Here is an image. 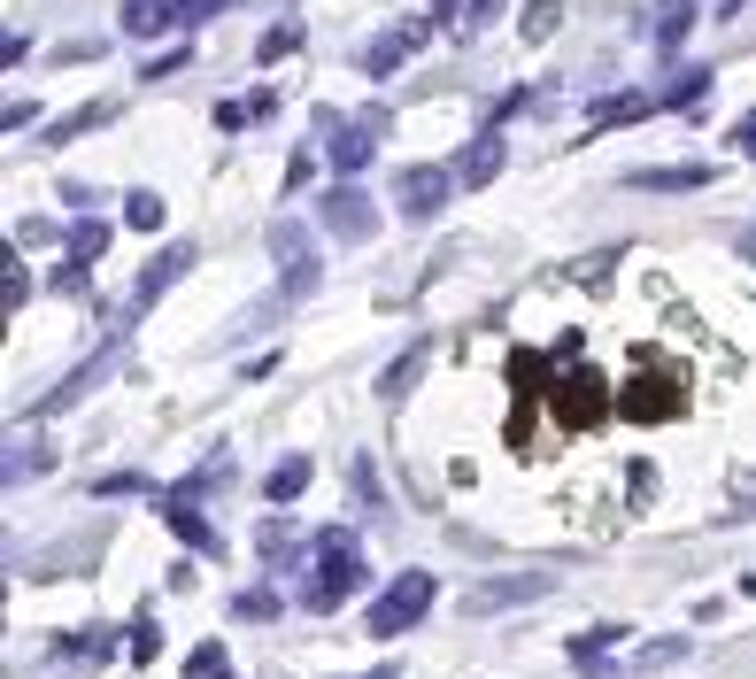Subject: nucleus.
<instances>
[{
    "mask_svg": "<svg viewBox=\"0 0 756 679\" xmlns=\"http://www.w3.org/2000/svg\"><path fill=\"white\" fill-rule=\"evenodd\" d=\"M309 479H316V464H309V456H286V464H271L263 495H271V503H294V495H309Z\"/></svg>",
    "mask_w": 756,
    "mask_h": 679,
    "instance_id": "20",
    "label": "nucleus"
},
{
    "mask_svg": "<svg viewBox=\"0 0 756 679\" xmlns=\"http://www.w3.org/2000/svg\"><path fill=\"white\" fill-rule=\"evenodd\" d=\"M109 240H117V232H109L101 216H78V224H70V255H85V263H93V255H101Z\"/></svg>",
    "mask_w": 756,
    "mask_h": 679,
    "instance_id": "28",
    "label": "nucleus"
},
{
    "mask_svg": "<svg viewBox=\"0 0 756 679\" xmlns=\"http://www.w3.org/2000/svg\"><path fill=\"white\" fill-rule=\"evenodd\" d=\"M294 47H302V23L286 16V23H271V31H263V47H255V54H263V62H286Z\"/></svg>",
    "mask_w": 756,
    "mask_h": 679,
    "instance_id": "30",
    "label": "nucleus"
},
{
    "mask_svg": "<svg viewBox=\"0 0 756 679\" xmlns=\"http://www.w3.org/2000/svg\"><path fill=\"white\" fill-rule=\"evenodd\" d=\"M541 595H556V579H548V571H510V579H494V587L463 595V610H471V618H494V610H517V602H541Z\"/></svg>",
    "mask_w": 756,
    "mask_h": 679,
    "instance_id": "10",
    "label": "nucleus"
},
{
    "mask_svg": "<svg viewBox=\"0 0 756 679\" xmlns=\"http://www.w3.org/2000/svg\"><path fill=\"white\" fill-rule=\"evenodd\" d=\"M224 8H240V0H178V31H201V23L224 16Z\"/></svg>",
    "mask_w": 756,
    "mask_h": 679,
    "instance_id": "31",
    "label": "nucleus"
},
{
    "mask_svg": "<svg viewBox=\"0 0 756 679\" xmlns=\"http://www.w3.org/2000/svg\"><path fill=\"white\" fill-rule=\"evenodd\" d=\"M548 402H556V425H572V433L603 425L617 409V394H609V378L595 363H564V378H548Z\"/></svg>",
    "mask_w": 756,
    "mask_h": 679,
    "instance_id": "3",
    "label": "nucleus"
},
{
    "mask_svg": "<svg viewBox=\"0 0 756 679\" xmlns=\"http://www.w3.org/2000/svg\"><path fill=\"white\" fill-rule=\"evenodd\" d=\"M734 148H742V155H756V116H742V124H734Z\"/></svg>",
    "mask_w": 756,
    "mask_h": 679,
    "instance_id": "43",
    "label": "nucleus"
},
{
    "mask_svg": "<svg viewBox=\"0 0 756 679\" xmlns=\"http://www.w3.org/2000/svg\"><path fill=\"white\" fill-rule=\"evenodd\" d=\"M54 657H70V665H101V657H117V634H109V626H85V634H54Z\"/></svg>",
    "mask_w": 756,
    "mask_h": 679,
    "instance_id": "17",
    "label": "nucleus"
},
{
    "mask_svg": "<svg viewBox=\"0 0 756 679\" xmlns=\"http://www.w3.org/2000/svg\"><path fill=\"white\" fill-rule=\"evenodd\" d=\"M185 62H193V47H185V39H178V47H170V54H154L148 70H140V78H148V85H162V78H178V70H185Z\"/></svg>",
    "mask_w": 756,
    "mask_h": 679,
    "instance_id": "32",
    "label": "nucleus"
},
{
    "mask_svg": "<svg viewBox=\"0 0 756 679\" xmlns=\"http://www.w3.org/2000/svg\"><path fill=\"white\" fill-rule=\"evenodd\" d=\"M425 378V340H410L402 347V363H386V378H379V402H410V386Z\"/></svg>",
    "mask_w": 756,
    "mask_h": 679,
    "instance_id": "16",
    "label": "nucleus"
},
{
    "mask_svg": "<svg viewBox=\"0 0 756 679\" xmlns=\"http://www.w3.org/2000/svg\"><path fill=\"white\" fill-rule=\"evenodd\" d=\"M185 679H224V649H216V641H201V649L185 657Z\"/></svg>",
    "mask_w": 756,
    "mask_h": 679,
    "instance_id": "33",
    "label": "nucleus"
},
{
    "mask_svg": "<svg viewBox=\"0 0 756 679\" xmlns=\"http://www.w3.org/2000/svg\"><path fill=\"white\" fill-rule=\"evenodd\" d=\"M117 116V101H85L78 116H62V124H47V148H70V140H85V132H101Z\"/></svg>",
    "mask_w": 756,
    "mask_h": 679,
    "instance_id": "19",
    "label": "nucleus"
},
{
    "mask_svg": "<svg viewBox=\"0 0 756 679\" xmlns=\"http://www.w3.org/2000/svg\"><path fill=\"white\" fill-rule=\"evenodd\" d=\"M279 610H286V602H279L271 587H248V595H232V618H248V626H271Z\"/></svg>",
    "mask_w": 756,
    "mask_h": 679,
    "instance_id": "26",
    "label": "nucleus"
},
{
    "mask_svg": "<svg viewBox=\"0 0 756 679\" xmlns=\"http://www.w3.org/2000/svg\"><path fill=\"white\" fill-rule=\"evenodd\" d=\"M93 495H148L140 472H117V479H93Z\"/></svg>",
    "mask_w": 756,
    "mask_h": 679,
    "instance_id": "39",
    "label": "nucleus"
},
{
    "mask_svg": "<svg viewBox=\"0 0 756 679\" xmlns=\"http://www.w3.org/2000/svg\"><path fill=\"white\" fill-rule=\"evenodd\" d=\"M448 16H455V0H433V23H448Z\"/></svg>",
    "mask_w": 756,
    "mask_h": 679,
    "instance_id": "44",
    "label": "nucleus"
},
{
    "mask_svg": "<svg viewBox=\"0 0 756 679\" xmlns=\"http://www.w3.org/2000/svg\"><path fill=\"white\" fill-rule=\"evenodd\" d=\"M355 587H371V556H363V533H347V525H324V533H309V571H302V610L309 618H332Z\"/></svg>",
    "mask_w": 756,
    "mask_h": 679,
    "instance_id": "1",
    "label": "nucleus"
},
{
    "mask_svg": "<svg viewBox=\"0 0 756 679\" xmlns=\"http://www.w3.org/2000/svg\"><path fill=\"white\" fill-rule=\"evenodd\" d=\"M617 417H625V425H664V417H679V378H672L656 355H641V371L617 386Z\"/></svg>",
    "mask_w": 756,
    "mask_h": 679,
    "instance_id": "4",
    "label": "nucleus"
},
{
    "mask_svg": "<svg viewBox=\"0 0 756 679\" xmlns=\"http://www.w3.org/2000/svg\"><path fill=\"white\" fill-rule=\"evenodd\" d=\"M23 294H31V271L8 255V310H23Z\"/></svg>",
    "mask_w": 756,
    "mask_h": 679,
    "instance_id": "40",
    "label": "nucleus"
},
{
    "mask_svg": "<svg viewBox=\"0 0 756 679\" xmlns=\"http://www.w3.org/2000/svg\"><path fill=\"white\" fill-rule=\"evenodd\" d=\"M679 657H687V641H679V634H656V641L641 649V665H648V672H656V665H679Z\"/></svg>",
    "mask_w": 756,
    "mask_h": 679,
    "instance_id": "34",
    "label": "nucleus"
},
{
    "mask_svg": "<svg viewBox=\"0 0 756 679\" xmlns=\"http://www.w3.org/2000/svg\"><path fill=\"white\" fill-rule=\"evenodd\" d=\"M494 16H502V0H463V23H471V31H486Z\"/></svg>",
    "mask_w": 756,
    "mask_h": 679,
    "instance_id": "41",
    "label": "nucleus"
},
{
    "mask_svg": "<svg viewBox=\"0 0 756 679\" xmlns=\"http://www.w3.org/2000/svg\"><path fill=\"white\" fill-rule=\"evenodd\" d=\"M742 595H756V571H749V579H742Z\"/></svg>",
    "mask_w": 756,
    "mask_h": 679,
    "instance_id": "46",
    "label": "nucleus"
},
{
    "mask_svg": "<svg viewBox=\"0 0 756 679\" xmlns=\"http://www.w3.org/2000/svg\"><path fill=\"white\" fill-rule=\"evenodd\" d=\"M54 286H62V294H85V255H70V263H54Z\"/></svg>",
    "mask_w": 756,
    "mask_h": 679,
    "instance_id": "38",
    "label": "nucleus"
},
{
    "mask_svg": "<svg viewBox=\"0 0 756 679\" xmlns=\"http://www.w3.org/2000/svg\"><path fill=\"white\" fill-rule=\"evenodd\" d=\"M124 224H132V232H162V193H148V185L124 193Z\"/></svg>",
    "mask_w": 756,
    "mask_h": 679,
    "instance_id": "27",
    "label": "nucleus"
},
{
    "mask_svg": "<svg viewBox=\"0 0 756 679\" xmlns=\"http://www.w3.org/2000/svg\"><path fill=\"white\" fill-rule=\"evenodd\" d=\"M433 31H441V23H386L379 39H363V47H355V70H363V78H394V70H402V62H410Z\"/></svg>",
    "mask_w": 756,
    "mask_h": 679,
    "instance_id": "7",
    "label": "nucleus"
},
{
    "mask_svg": "<svg viewBox=\"0 0 756 679\" xmlns=\"http://www.w3.org/2000/svg\"><path fill=\"white\" fill-rule=\"evenodd\" d=\"M433 595H441V579L433 571H394L379 595H371V610H363V626L379 634V641H394V634H410V626H425V610H433Z\"/></svg>",
    "mask_w": 756,
    "mask_h": 679,
    "instance_id": "2",
    "label": "nucleus"
},
{
    "mask_svg": "<svg viewBox=\"0 0 756 679\" xmlns=\"http://www.w3.org/2000/svg\"><path fill=\"white\" fill-rule=\"evenodd\" d=\"M556 23H564V8H556V0H533V8L517 16V39H533V47H548V31H556Z\"/></svg>",
    "mask_w": 756,
    "mask_h": 679,
    "instance_id": "24",
    "label": "nucleus"
},
{
    "mask_svg": "<svg viewBox=\"0 0 756 679\" xmlns=\"http://www.w3.org/2000/svg\"><path fill=\"white\" fill-rule=\"evenodd\" d=\"M185 271H193V240H178V247H162V255H154L148 271H140V286H132V302H124V317H117V333H132V325L148 317L154 302H162V294H170V286L185 278Z\"/></svg>",
    "mask_w": 756,
    "mask_h": 679,
    "instance_id": "6",
    "label": "nucleus"
},
{
    "mask_svg": "<svg viewBox=\"0 0 756 679\" xmlns=\"http://www.w3.org/2000/svg\"><path fill=\"white\" fill-rule=\"evenodd\" d=\"M324 224H332V240H355V247H363V240L379 232V209H371V193H363L355 178H340V185L324 193Z\"/></svg>",
    "mask_w": 756,
    "mask_h": 679,
    "instance_id": "9",
    "label": "nucleus"
},
{
    "mask_svg": "<svg viewBox=\"0 0 756 679\" xmlns=\"http://www.w3.org/2000/svg\"><path fill=\"white\" fill-rule=\"evenodd\" d=\"M347 487H355L363 503H379V464H371V456H355V472H347Z\"/></svg>",
    "mask_w": 756,
    "mask_h": 679,
    "instance_id": "37",
    "label": "nucleus"
},
{
    "mask_svg": "<svg viewBox=\"0 0 756 679\" xmlns=\"http://www.w3.org/2000/svg\"><path fill=\"white\" fill-rule=\"evenodd\" d=\"M271 109H279V93H255V101H224V109H216V124H224V132H240V124H263Z\"/></svg>",
    "mask_w": 756,
    "mask_h": 679,
    "instance_id": "23",
    "label": "nucleus"
},
{
    "mask_svg": "<svg viewBox=\"0 0 756 679\" xmlns=\"http://www.w3.org/2000/svg\"><path fill=\"white\" fill-rule=\"evenodd\" d=\"M224 679H232V672H224Z\"/></svg>",
    "mask_w": 756,
    "mask_h": 679,
    "instance_id": "47",
    "label": "nucleus"
},
{
    "mask_svg": "<svg viewBox=\"0 0 756 679\" xmlns=\"http://www.w3.org/2000/svg\"><path fill=\"white\" fill-rule=\"evenodd\" d=\"M162 525H170V533H178L193 556H216V548H224V540H216V525L193 509V495H170V503H162Z\"/></svg>",
    "mask_w": 756,
    "mask_h": 679,
    "instance_id": "13",
    "label": "nucleus"
},
{
    "mask_svg": "<svg viewBox=\"0 0 756 679\" xmlns=\"http://www.w3.org/2000/svg\"><path fill=\"white\" fill-rule=\"evenodd\" d=\"M703 93H710V70H679V78H672V93H656V109H695Z\"/></svg>",
    "mask_w": 756,
    "mask_h": 679,
    "instance_id": "25",
    "label": "nucleus"
},
{
    "mask_svg": "<svg viewBox=\"0 0 756 679\" xmlns=\"http://www.w3.org/2000/svg\"><path fill=\"white\" fill-rule=\"evenodd\" d=\"M124 657H132V665H154V657H162V626H154V610H140V618L124 626Z\"/></svg>",
    "mask_w": 756,
    "mask_h": 679,
    "instance_id": "21",
    "label": "nucleus"
},
{
    "mask_svg": "<svg viewBox=\"0 0 756 679\" xmlns=\"http://www.w3.org/2000/svg\"><path fill=\"white\" fill-rule=\"evenodd\" d=\"M455 193V170H433V163H417V170H402L394 178V201H402V216H441V201Z\"/></svg>",
    "mask_w": 756,
    "mask_h": 679,
    "instance_id": "11",
    "label": "nucleus"
},
{
    "mask_svg": "<svg viewBox=\"0 0 756 679\" xmlns=\"http://www.w3.org/2000/svg\"><path fill=\"white\" fill-rule=\"evenodd\" d=\"M486 178H502V140H494V124L463 148V163H455V185H486Z\"/></svg>",
    "mask_w": 756,
    "mask_h": 679,
    "instance_id": "15",
    "label": "nucleus"
},
{
    "mask_svg": "<svg viewBox=\"0 0 756 679\" xmlns=\"http://www.w3.org/2000/svg\"><path fill=\"white\" fill-rule=\"evenodd\" d=\"M687 31H695V0H664L648 39H656V54H679V47H687Z\"/></svg>",
    "mask_w": 756,
    "mask_h": 679,
    "instance_id": "18",
    "label": "nucleus"
},
{
    "mask_svg": "<svg viewBox=\"0 0 756 679\" xmlns=\"http://www.w3.org/2000/svg\"><path fill=\"white\" fill-rule=\"evenodd\" d=\"M39 472H47L39 448H16V456H8V487H23V479H39Z\"/></svg>",
    "mask_w": 756,
    "mask_h": 679,
    "instance_id": "36",
    "label": "nucleus"
},
{
    "mask_svg": "<svg viewBox=\"0 0 756 679\" xmlns=\"http://www.w3.org/2000/svg\"><path fill=\"white\" fill-rule=\"evenodd\" d=\"M656 109V93H625V101H595V124H633V116H648Z\"/></svg>",
    "mask_w": 756,
    "mask_h": 679,
    "instance_id": "29",
    "label": "nucleus"
},
{
    "mask_svg": "<svg viewBox=\"0 0 756 679\" xmlns=\"http://www.w3.org/2000/svg\"><path fill=\"white\" fill-rule=\"evenodd\" d=\"M710 170L703 163H679V170H633V185H648V193H687V185H703Z\"/></svg>",
    "mask_w": 756,
    "mask_h": 679,
    "instance_id": "22",
    "label": "nucleus"
},
{
    "mask_svg": "<svg viewBox=\"0 0 756 679\" xmlns=\"http://www.w3.org/2000/svg\"><path fill=\"white\" fill-rule=\"evenodd\" d=\"M271 255H279V294H309L324 278V255L302 224H271Z\"/></svg>",
    "mask_w": 756,
    "mask_h": 679,
    "instance_id": "8",
    "label": "nucleus"
},
{
    "mask_svg": "<svg viewBox=\"0 0 756 679\" xmlns=\"http://www.w3.org/2000/svg\"><path fill=\"white\" fill-rule=\"evenodd\" d=\"M609 271H617V247H603V255H587V263H572V278H579V286H603Z\"/></svg>",
    "mask_w": 756,
    "mask_h": 679,
    "instance_id": "35",
    "label": "nucleus"
},
{
    "mask_svg": "<svg viewBox=\"0 0 756 679\" xmlns=\"http://www.w3.org/2000/svg\"><path fill=\"white\" fill-rule=\"evenodd\" d=\"M117 363H124V333H109L93 355H85V363H78V371H62V378H54V386L31 402V417H62V409H70V402H85V394H93V386H101Z\"/></svg>",
    "mask_w": 756,
    "mask_h": 679,
    "instance_id": "5",
    "label": "nucleus"
},
{
    "mask_svg": "<svg viewBox=\"0 0 756 679\" xmlns=\"http://www.w3.org/2000/svg\"><path fill=\"white\" fill-rule=\"evenodd\" d=\"M617 641H625V626H587V634H572V641H564V649H572V672L579 679H625V665L609 657Z\"/></svg>",
    "mask_w": 756,
    "mask_h": 679,
    "instance_id": "12",
    "label": "nucleus"
},
{
    "mask_svg": "<svg viewBox=\"0 0 756 679\" xmlns=\"http://www.w3.org/2000/svg\"><path fill=\"white\" fill-rule=\"evenodd\" d=\"M309 178H316V155H294V163H286V193H302Z\"/></svg>",
    "mask_w": 756,
    "mask_h": 679,
    "instance_id": "42",
    "label": "nucleus"
},
{
    "mask_svg": "<svg viewBox=\"0 0 756 679\" xmlns=\"http://www.w3.org/2000/svg\"><path fill=\"white\" fill-rule=\"evenodd\" d=\"M363 679H394V665H379V672H363Z\"/></svg>",
    "mask_w": 756,
    "mask_h": 679,
    "instance_id": "45",
    "label": "nucleus"
},
{
    "mask_svg": "<svg viewBox=\"0 0 756 679\" xmlns=\"http://www.w3.org/2000/svg\"><path fill=\"white\" fill-rule=\"evenodd\" d=\"M324 155H332L340 178H355V170H371V155H379V132H371L363 116H355V124H332V148H324Z\"/></svg>",
    "mask_w": 756,
    "mask_h": 679,
    "instance_id": "14",
    "label": "nucleus"
}]
</instances>
